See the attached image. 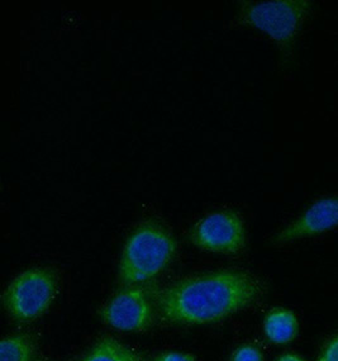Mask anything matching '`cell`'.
I'll list each match as a JSON object with an SVG mask.
<instances>
[{
	"label": "cell",
	"instance_id": "7a4b0ae2",
	"mask_svg": "<svg viewBox=\"0 0 338 361\" xmlns=\"http://www.w3.org/2000/svg\"><path fill=\"white\" fill-rule=\"evenodd\" d=\"M176 249V240L166 226L154 219L139 224L123 246L119 281L130 287L154 279L171 264Z\"/></svg>",
	"mask_w": 338,
	"mask_h": 361
},
{
	"label": "cell",
	"instance_id": "277c9868",
	"mask_svg": "<svg viewBox=\"0 0 338 361\" xmlns=\"http://www.w3.org/2000/svg\"><path fill=\"white\" fill-rule=\"evenodd\" d=\"M58 281L50 268L27 269L17 275L4 292L3 303L8 314L25 324L44 316L56 298Z\"/></svg>",
	"mask_w": 338,
	"mask_h": 361
},
{
	"label": "cell",
	"instance_id": "7c38bea8",
	"mask_svg": "<svg viewBox=\"0 0 338 361\" xmlns=\"http://www.w3.org/2000/svg\"><path fill=\"white\" fill-rule=\"evenodd\" d=\"M318 361H338V336L334 337L330 343H327Z\"/></svg>",
	"mask_w": 338,
	"mask_h": 361
},
{
	"label": "cell",
	"instance_id": "9c48e42d",
	"mask_svg": "<svg viewBox=\"0 0 338 361\" xmlns=\"http://www.w3.org/2000/svg\"><path fill=\"white\" fill-rule=\"evenodd\" d=\"M79 361H141V357L117 338L103 337Z\"/></svg>",
	"mask_w": 338,
	"mask_h": 361
},
{
	"label": "cell",
	"instance_id": "9a60e30c",
	"mask_svg": "<svg viewBox=\"0 0 338 361\" xmlns=\"http://www.w3.org/2000/svg\"><path fill=\"white\" fill-rule=\"evenodd\" d=\"M36 361H50V360H46V359H41V360H36Z\"/></svg>",
	"mask_w": 338,
	"mask_h": 361
},
{
	"label": "cell",
	"instance_id": "8992f818",
	"mask_svg": "<svg viewBox=\"0 0 338 361\" xmlns=\"http://www.w3.org/2000/svg\"><path fill=\"white\" fill-rule=\"evenodd\" d=\"M108 326L125 332H144L154 324L155 310L150 294L139 286L120 289L101 310Z\"/></svg>",
	"mask_w": 338,
	"mask_h": 361
},
{
	"label": "cell",
	"instance_id": "ba28073f",
	"mask_svg": "<svg viewBox=\"0 0 338 361\" xmlns=\"http://www.w3.org/2000/svg\"><path fill=\"white\" fill-rule=\"evenodd\" d=\"M299 324L294 313L285 308H275L263 321V332L270 343L284 345L294 340Z\"/></svg>",
	"mask_w": 338,
	"mask_h": 361
},
{
	"label": "cell",
	"instance_id": "3957f363",
	"mask_svg": "<svg viewBox=\"0 0 338 361\" xmlns=\"http://www.w3.org/2000/svg\"><path fill=\"white\" fill-rule=\"evenodd\" d=\"M312 6L309 0L241 1L236 25L263 32L276 44L282 60L288 61Z\"/></svg>",
	"mask_w": 338,
	"mask_h": 361
},
{
	"label": "cell",
	"instance_id": "4fadbf2b",
	"mask_svg": "<svg viewBox=\"0 0 338 361\" xmlns=\"http://www.w3.org/2000/svg\"><path fill=\"white\" fill-rule=\"evenodd\" d=\"M155 361H194V359L188 354H182V353H165L163 355L156 357Z\"/></svg>",
	"mask_w": 338,
	"mask_h": 361
},
{
	"label": "cell",
	"instance_id": "5bb4252c",
	"mask_svg": "<svg viewBox=\"0 0 338 361\" xmlns=\"http://www.w3.org/2000/svg\"><path fill=\"white\" fill-rule=\"evenodd\" d=\"M276 361H306L301 356L294 355V354H287V355H282L277 359Z\"/></svg>",
	"mask_w": 338,
	"mask_h": 361
},
{
	"label": "cell",
	"instance_id": "8fae6325",
	"mask_svg": "<svg viewBox=\"0 0 338 361\" xmlns=\"http://www.w3.org/2000/svg\"><path fill=\"white\" fill-rule=\"evenodd\" d=\"M231 361H263V355L255 346L244 345L233 353Z\"/></svg>",
	"mask_w": 338,
	"mask_h": 361
},
{
	"label": "cell",
	"instance_id": "30bf717a",
	"mask_svg": "<svg viewBox=\"0 0 338 361\" xmlns=\"http://www.w3.org/2000/svg\"><path fill=\"white\" fill-rule=\"evenodd\" d=\"M36 345L27 335H12L0 343V361H36Z\"/></svg>",
	"mask_w": 338,
	"mask_h": 361
},
{
	"label": "cell",
	"instance_id": "6da1fadb",
	"mask_svg": "<svg viewBox=\"0 0 338 361\" xmlns=\"http://www.w3.org/2000/svg\"><path fill=\"white\" fill-rule=\"evenodd\" d=\"M263 293V283L255 275L223 269L188 276L165 288L157 297V310L170 324H213L247 308Z\"/></svg>",
	"mask_w": 338,
	"mask_h": 361
},
{
	"label": "cell",
	"instance_id": "52a82bcc",
	"mask_svg": "<svg viewBox=\"0 0 338 361\" xmlns=\"http://www.w3.org/2000/svg\"><path fill=\"white\" fill-rule=\"evenodd\" d=\"M338 226V197H326L314 202L301 217L282 228L274 243H292L295 240L317 236Z\"/></svg>",
	"mask_w": 338,
	"mask_h": 361
},
{
	"label": "cell",
	"instance_id": "5b68a950",
	"mask_svg": "<svg viewBox=\"0 0 338 361\" xmlns=\"http://www.w3.org/2000/svg\"><path fill=\"white\" fill-rule=\"evenodd\" d=\"M189 240L208 252L236 255L246 246L244 219L233 209L209 213L192 227Z\"/></svg>",
	"mask_w": 338,
	"mask_h": 361
}]
</instances>
